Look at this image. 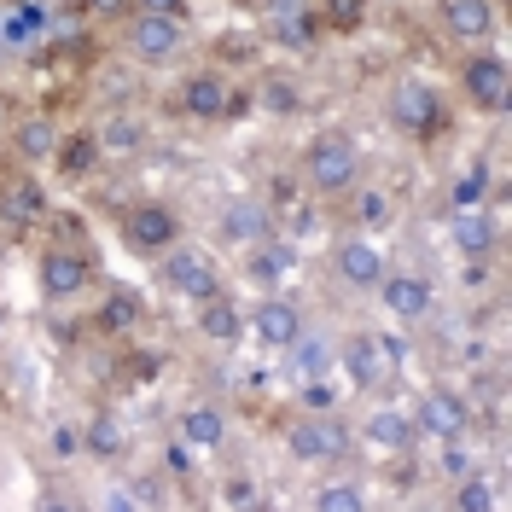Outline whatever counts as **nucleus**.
<instances>
[{
    "label": "nucleus",
    "instance_id": "obj_11",
    "mask_svg": "<svg viewBox=\"0 0 512 512\" xmlns=\"http://www.w3.org/2000/svg\"><path fill=\"white\" fill-rule=\"evenodd\" d=\"M192 47V18L163 12H117V53L140 70H175Z\"/></svg>",
    "mask_w": 512,
    "mask_h": 512
},
{
    "label": "nucleus",
    "instance_id": "obj_12",
    "mask_svg": "<svg viewBox=\"0 0 512 512\" xmlns=\"http://www.w3.org/2000/svg\"><path fill=\"white\" fill-rule=\"evenodd\" d=\"M47 216H53V192L41 169L0 158V245H35Z\"/></svg>",
    "mask_w": 512,
    "mask_h": 512
},
{
    "label": "nucleus",
    "instance_id": "obj_21",
    "mask_svg": "<svg viewBox=\"0 0 512 512\" xmlns=\"http://www.w3.org/2000/svg\"><path fill=\"white\" fill-rule=\"evenodd\" d=\"M47 169H53V187H64V192L94 187L99 175L111 169L105 146H99V128L94 123H64L59 140H53V158H47Z\"/></svg>",
    "mask_w": 512,
    "mask_h": 512
},
{
    "label": "nucleus",
    "instance_id": "obj_5",
    "mask_svg": "<svg viewBox=\"0 0 512 512\" xmlns=\"http://www.w3.org/2000/svg\"><path fill=\"white\" fill-rule=\"evenodd\" d=\"M274 443L297 472H332V466H350L355 460V437H350V408H332V414H315V408H297L291 402L286 414L274 419Z\"/></svg>",
    "mask_w": 512,
    "mask_h": 512
},
{
    "label": "nucleus",
    "instance_id": "obj_22",
    "mask_svg": "<svg viewBox=\"0 0 512 512\" xmlns=\"http://www.w3.org/2000/svg\"><path fill=\"white\" fill-rule=\"evenodd\" d=\"M59 111L53 105H18L6 128H0V158L24 163V169H47L53 158V140H59Z\"/></svg>",
    "mask_w": 512,
    "mask_h": 512
},
{
    "label": "nucleus",
    "instance_id": "obj_26",
    "mask_svg": "<svg viewBox=\"0 0 512 512\" xmlns=\"http://www.w3.org/2000/svg\"><path fill=\"white\" fill-rule=\"evenodd\" d=\"M291 274H297V239L280 227L239 251V286L245 291H280Z\"/></svg>",
    "mask_w": 512,
    "mask_h": 512
},
{
    "label": "nucleus",
    "instance_id": "obj_9",
    "mask_svg": "<svg viewBox=\"0 0 512 512\" xmlns=\"http://www.w3.org/2000/svg\"><path fill=\"white\" fill-rule=\"evenodd\" d=\"M111 233H117V245L128 256L152 262L175 239H187V210L175 198H163V192H134V198H117L111 204Z\"/></svg>",
    "mask_w": 512,
    "mask_h": 512
},
{
    "label": "nucleus",
    "instance_id": "obj_30",
    "mask_svg": "<svg viewBox=\"0 0 512 512\" xmlns=\"http://www.w3.org/2000/svg\"><path fill=\"white\" fill-rule=\"evenodd\" d=\"M216 233H222V245H256L262 233H274V216H268V204L262 198H233V204H222V222H216Z\"/></svg>",
    "mask_w": 512,
    "mask_h": 512
},
{
    "label": "nucleus",
    "instance_id": "obj_29",
    "mask_svg": "<svg viewBox=\"0 0 512 512\" xmlns=\"http://www.w3.org/2000/svg\"><path fill=\"white\" fill-rule=\"evenodd\" d=\"M94 128H99L105 158H134V152H146V140H152L146 111H134V105H111V111H99Z\"/></svg>",
    "mask_w": 512,
    "mask_h": 512
},
{
    "label": "nucleus",
    "instance_id": "obj_14",
    "mask_svg": "<svg viewBox=\"0 0 512 512\" xmlns=\"http://www.w3.org/2000/svg\"><path fill=\"white\" fill-rule=\"evenodd\" d=\"M419 443H454V437H478V402L460 379H425L408 402Z\"/></svg>",
    "mask_w": 512,
    "mask_h": 512
},
{
    "label": "nucleus",
    "instance_id": "obj_6",
    "mask_svg": "<svg viewBox=\"0 0 512 512\" xmlns=\"http://www.w3.org/2000/svg\"><path fill=\"white\" fill-rule=\"evenodd\" d=\"M402 344L379 332V326H344L338 338H332V367L344 373V390H350L355 402H367V396H390L396 390V373H402Z\"/></svg>",
    "mask_w": 512,
    "mask_h": 512
},
{
    "label": "nucleus",
    "instance_id": "obj_27",
    "mask_svg": "<svg viewBox=\"0 0 512 512\" xmlns=\"http://www.w3.org/2000/svg\"><path fill=\"white\" fill-rule=\"evenodd\" d=\"M448 239H454L460 262H466V256H501V245H507V222H501V204L489 198V204H466V210H448Z\"/></svg>",
    "mask_w": 512,
    "mask_h": 512
},
{
    "label": "nucleus",
    "instance_id": "obj_15",
    "mask_svg": "<svg viewBox=\"0 0 512 512\" xmlns=\"http://www.w3.org/2000/svg\"><path fill=\"white\" fill-rule=\"evenodd\" d=\"M82 332L94 338L99 350L140 338V332H146V291L128 286V280H105V274H99V286L88 291V309H82Z\"/></svg>",
    "mask_w": 512,
    "mask_h": 512
},
{
    "label": "nucleus",
    "instance_id": "obj_32",
    "mask_svg": "<svg viewBox=\"0 0 512 512\" xmlns=\"http://www.w3.org/2000/svg\"><path fill=\"white\" fill-rule=\"evenodd\" d=\"M309 12H315V24L326 41H350V35L367 30V18H373V0H303Z\"/></svg>",
    "mask_w": 512,
    "mask_h": 512
},
{
    "label": "nucleus",
    "instance_id": "obj_18",
    "mask_svg": "<svg viewBox=\"0 0 512 512\" xmlns=\"http://www.w3.org/2000/svg\"><path fill=\"white\" fill-rule=\"evenodd\" d=\"M169 437L187 443L198 460H227L233 454V437H239V414L227 408L222 396H187L169 414Z\"/></svg>",
    "mask_w": 512,
    "mask_h": 512
},
{
    "label": "nucleus",
    "instance_id": "obj_36",
    "mask_svg": "<svg viewBox=\"0 0 512 512\" xmlns=\"http://www.w3.org/2000/svg\"><path fill=\"white\" fill-rule=\"evenodd\" d=\"M0 338H6V297H0Z\"/></svg>",
    "mask_w": 512,
    "mask_h": 512
},
{
    "label": "nucleus",
    "instance_id": "obj_33",
    "mask_svg": "<svg viewBox=\"0 0 512 512\" xmlns=\"http://www.w3.org/2000/svg\"><path fill=\"white\" fill-rule=\"evenodd\" d=\"M210 501L216 507H268V483L251 478V472H222Z\"/></svg>",
    "mask_w": 512,
    "mask_h": 512
},
{
    "label": "nucleus",
    "instance_id": "obj_25",
    "mask_svg": "<svg viewBox=\"0 0 512 512\" xmlns=\"http://www.w3.org/2000/svg\"><path fill=\"white\" fill-rule=\"evenodd\" d=\"M169 373V350L163 344H146V338H128V344H111L105 355V384L111 396H140Z\"/></svg>",
    "mask_w": 512,
    "mask_h": 512
},
{
    "label": "nucleus",
    "instance_id": "obj_34",
    "mask_svg": "<svg viewBox=\"0 0 512 512\" xmlns=\"http://www.w3.org/2000/svg\"><path fill=\"white\" fill-rule=\"evenodd\" d=\"M41 460H47V466H76V460H82V419H59V425H47V437H41Z\"/></svg>",
    "mask_w": 512,
    "mask_h": 512
},
{
    "label": "nucleus",
    "instance_id": "obj_2",
    "mask_svg": "<svg viewBox=\"0 0 512 512\" xmlns=\"http://www.w3.org/2000/svg\"><path fill=\"white\" fill-rule=\"evenodd\" d=\"M99 286V251L88 245V233L76 222H59V210L47 216L41 239H35V291L47 309H76L88 303V291Z\"/></svg>",
    "mask_w": 512,
    "mask_h": 512
},
{
    "label": "nucleus",
    "instance_id": "obj_23",
    "mask_svg": "<svg viewBox=\"0 0 512 512\" xmlns=\"http://www.w3.org/2000/svg\"><path fill=\"white\" fill-rule=\"evenodd\" d=\"M187 326H192V344L210 355H233L245 344V297L239 286L216 291V297H204V303H192L187 309Z\"/></svg>",
    "mask_w": 512,
    "mask_h": 512
},
{
    "label": "nucleus",
    "instance_id": "obj_4",
    "mask_svg": "<svg viewBox=\"0 0 512 512\" xmlns=\"http://www.w3.org/2000/svg\"><path fill=\"white\" fill-rule=\"evenodd\" d=\"M367 175V146H361V134L344 123H326L315 128L297 152H291V181L315 198L320 210L332 204V198H344Z\"/></svg>",
    "mask_w": 512,
    "mask_h": 512
},
{
    "label": "nucleus",
    "instance_id": "obj_17",
    "mask_svg": "<svg viewBox=\"0 0 512 512\" xmlns=\"http://www.w3.org/2000/svg\"><path fill=\"white\" fill-rule=\"evenodd\" d=\"M332 210V233H367V239H384V233H396L402 216H408V204H402V192L379 181V175H361L344 198H332L326 204Z\"/></svg>",
    "mask_w": 512,
    "mask_h": 512
},
{
    "label": "nucleus",
    "instance_id": "obj_8",
    "mask_svg": "<svg viewBox=\"0 0 512 512\" xmlns=\"http://www.w3.org/2000/svg\"><path fill=\"white\" fill-rule=\"evenodd\" d=\"M350 437H355V460H373L379 472L408 466V460L425 454L408 402H390V396H367L361 402V414H350Z\"/></svg>",
    "mask_w": 512,
    "mask_h": 512
},
{
    "label": "nucleus",
    "instance_id": "obj_3",
    "mask_svg": "<svg viewBox=\"0 0 512 512\" xmlns=\"http://www.w3.org/2000/svg\"><path fill=\"white\" fill-rule=\"evenodd\" d=\"M384 123H390L396 140H408L414 152H443L448 140L460 134V105H454V94H443L431 76L402 70V76H390V88H384Z\"/></svg>",
    "mask_w": 512,
    "mask_h": 512
},
{
    "label": "nucleus",
    "instance_id": "obj_13",
    "mask_svg": "<svg viewBox=\"0 0 512 512\" xmlns=\"http://www.w3.org/2000/svg\"><path fill=\"white\" fill-rule=\"evenodd\" d=\"M373 297H379V315L396 332H425V326H437V315H443V286L425 268L396 262V256H390V268H384V280Z\"/></svg>",
    "mask_w": 512,
    "mask_h": 512
},
{
    "label": "nucleus",
    "instance_id": "obj_7",
    "mask_svg": "<svg viewBox=\"0 0 512 512\" xmlns=\"http://www.w3.org/2000/svg\"><path fill=\"white\" fill-rule=\"evenodd\" d=\"M454 105L460 117H478V123H501L512 105V64L501 53V41H483V47H460L454 53Z\"/></svg>",
    "mask_w": 512,
    "mask_h": 512
},
{
    "label": "nucleus",
    "instance_id": "obj_16",
    "mask_svg": "<svg viewBox=\"0 0 512 512\" xmlns=\"http://www.w3.org/2000/svg\"><path fill=\"white\" fill-rule=\"evenodd\" d=\"M384 268H390V251H384V239H367V233H332L326 256H320L326 286L344 291V297H373Z\"/></svg>",
    "mask_w": 512,
    "mask_h": 512
},
{
    "label": "nucleus",
    "instance_id": "obj_1",
    "mask_svg": "<svg viewBox=\"0 0 512 512\" xmlns=\"http://www.w3.org/2000/svg\"><path fill=\"white\" fill-rule=\"evenodd\" d=\"M245 111H251V82L216 59L181 64L169 76V88H163V117L181 123V128H198V134H222Z\"/></svg>",
    "mask_w": 512,
    "mask_h": 512
},
{
    "label": "nucleus",
    "instance_id": "obj_24",
    "mask_svg": "<svg viewBox=\"0 0 512 512\" xmlns=\"http://www.w3.org/2000/svg\"><path fill=\"white\" fill-rule=\"evenodd\" d=\"M82 460H94L105 472L134 466V425L117 414V402H94L82 414Z\"/></svg>",
    "mask_w": 512,
    "mask_h": 512
},
{
    "label": "nucleus",
    "instance_id": "obj_20",
    "mask_svg": "<svg viewBox=\"0 0 512 512\" xmlns=\"http://www.w3.org/2000/svg\"><path fill=\"white\" fill-rule=\"evenodd\" d=\"M431 30H437V41L448 53L483 47V41H501L507 6L501 0H431Z\"/></svg>",
    "mask_w": 512,
    "mask_h": 512
},
{
    "label": "nucleus",
    "instance_id": "obj_10",
    "mask_svg": "<svg viewBox=\"0 0 512 512\" xmlns=\"http://www.w3.org/2000/svg\"><path fill=\"white\" fill-rule=\"evenodd\" d=\"M152 286L169 297V303H181V309H192V303H204V297H216V291L233 286V274H227V262L204 239H175L163 256H152Z\"/></svg>",
    "mask_w": 512,
    "mask_h": 512
},
{
    "label": "nucleus",
    "instance_id": "obj_28",
    "mask_svg": "<svg viewBox=\"0 0 512 512\" xmlns=\"http://www.w3.org/2000/svg\"><path fill=\"white\" fill-rule=\"evenodd\" d=\"M303 507L309 512H373V478H361V472H350V466L315 472Z\"/></svg>",
    "mask_w": 512,
    "mask_h": 512
},
{
    "label": "nucleus",
    "instance_id": "obj_19",
    "mask_svg": "<svg viewBox=\"0 0 512 512\" xmlns=\"http://www.w3.org/2000/svg\"><path fill=\"white\" fill-rule=\"evenodd\" d=\"M303 332H309V309H303V297H291L286 286L251 291V297H245V344H262L268 355H286Z\"/></svg>",
    "mask_w": 512,
    "mask_h": 512
},
{
    "label": "nucleus",
    "instance_id": "obj_35",
    "mask_svg": "<svg viewBox=\"0 0 512 512\" xmlns=\"http://www.w3.org/2000/svg\"><path fill=\"white\" fill-rule=\"evenodd\" d=\"M198 0H123V12H163V18H192Z\"/></svg>",
    "mask_w": 512,
    "mask_h": 512
},
{
    "label": "nucleus",
    "instance_id": "obj_31",
    "mask_svg": "<svg viewBox=\"0 0 512 512\" xmlns=\"http://www.w3.org/2000/svg\"><path fill=\"white\" fill-rule=\"evenodd\" d=\"M501 495H507L501 472H489V466H472L466 478L448 483L443 507H454V512H495V507H501Z\"/></svg>",
    "mask_w": 512,
    "mask_h": 512
}]
</instances>
